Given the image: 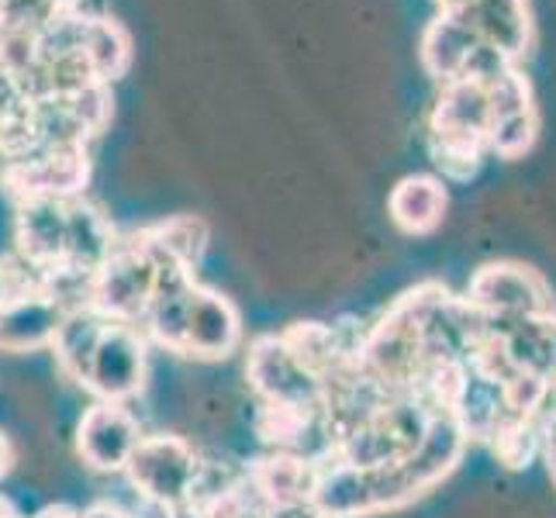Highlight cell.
<instances>
[{
  "label": "cell",
  "mask_w": 556,
  "mask_h": 518,
  "mask_svg": "<svg viewBox=\"0 0 556 518\" xmlns=\"http://www.w3.org/2000/svg\"><path fill=\"white\" fill-rule=\"evenodd\" d=\"M439 283H418L415 291L401 294L383 318L363 329L356 363L380 391L388 394H415L421 374L429 367L421 318Z\"/></svg>",
  "instance_id": "6da1fadb"
},
{
  "label": "cell",
  "mask_w": 556,
  "mask_h": 518,
  "mask_svg": "<svg viewBox=\"0 0 556 518\" xmlns=\"http://www.w3.org/2000/svg\"><path fill=\"white\" fill-rule=\"evenodd\" d=\"M426 491L432 488L421 481L412 456L405 464H388V467L325 464L315 488V505L321 508L325 518H370L380 511L405 508Z\"/></svg>",
  "instance_id": "7a4b0ae2"
},
{
  "label": "cell",
  "mask_w": 556,
  "mask_h": 518,
  "mask_svg": "<svg viewBox=\"0 0 556 518\" xmlns=\"http://www.w3.org/2000/svg\"><path fill=\"white\" fill-rule=\"evenodd\" d=\"M488 90L464 80V76L443 84L429 118V149L435 166L453 180L473 177L477 166H481V152L488 149Z\"/></svg>",
  "instance_id": "3957f363"
},
{
  "label": "cell",
  "mask_w": 556,
  "mask_h": 518,
  "mask_svg": "<svg viewBox=\"0 0 556 518\" xmlns=\"http://www.w3.org/2000/svg\"><path fill=\"white\" fill-rule=\"evenodd\" d=\"M432 412L418 394H394L383 405L363 418L356 429L339 435L329 464L346 467H388L405 464V459L421 446L429 432Z\"/></svg>",
  "instance_id": "277c9868"
},
{
  "label": "cell",
  "mask_w": 556,
  "mask_h": 518,
  "mask_svg": "<svg viewBox=\"0 0 556 518\" xmlns=\"http://www.w3.org/2000/svg\"><path fill=\"white\" fill-rule=\"evenodd\" d=\"M163 263L166 260L152 249L142 228L122 232L111 249V256L90 280V308L111 321L139 325L152 294H156Z\"/></svg>",
  "instance_id": "5b68a950"
},
{
  "label": "cell",
  "mask_w": 556,
  "mask_h": 518,
  "mask_svg": "<svg viewBox=\"0 0 556 518\" xmlns=\"http://www.w3.org/2000/svg\"><path fill=\"white\" fill-rule=\"evenodd\" d=\"M201 459L204 456L190 446L187 439L149 432L139 439V446L131 450L122 473L128 477V484L139 491L146 508L190 511Z\"/></svg>",
  "instance_id": "8992f818"
},
{
  "label": "cell",
  "mask_w": 556,
  "mask_h": 518,
  "mask_svg": "<svg viewBox=\"0 0 556 518\" xmlns=\"http://www.w3.org/2000/svg\"><path fill=\"white\" fill-rule=\"evenodd\" d=\"M245 380L266 408L325 412V383L294 356L280 332L256 336L245 345Z\"/></svg>",
  "instance_id": "52a82bcc"
},
{
  "label": "cell",
  "mask_w": 556,
  "mask_h": 518,
  "mask_svg": "<svg viewBox=\"0 0 556 518\" xmlns=\"http://www.w3.org/2000/svg\"><path fill=\"white\" fill-rule=\"evenodd\" d=\"M149 380V339L139 325L108 321L84 367L80 388L93 394V401H114L131 405Z\"/></svg>",
  "instance_id": "ba28073f"
},
{
  "label": "cell",
  "mask_w": 556,
  "mask_h": 518,
  "mask_svg": "<svg viewBox=\"0 0 556 518\" xmlns=\"http://www.w3.org/2000/svg\"><path fill=\"white\" fill-rule=\"evenodd\" d=\"M90 180V149H38L25 160H14L0 173V187L14 201L52 198L73 201L87 194Z\"/></svg>",
  "instance_id": "9c48e42d"
},
{
  "label": "cell",
  "mask_w": 556,
  "mask_h": 518,
  "mask_svg": "<svg viewBox=\"0 0 556 518\" xmlns=\"http://www.w3.org/2000/svg\"><path fill=\"white\" fill-rule=\"evenodd\" d=\"M467 301L491 318H522L556 312L546 280L522 263H488L467 287Z\"/></svg>",
  "instance_id": "30bf717a"
},
{
  "label": "cell",
  "mask_w": 556,
  "mask_h": 518,
  "mask_svg": "<svg viewBox=\"0 0 556 518\" xmlns=\"http://www.w3.org/2000/svg\"><path fill=\"white\" fill-rule=\"evenodd\" d=\"M142 426L131 405H114V401H93L76 421V453L101 473H122L131 450L139 446Z\"/></svg>",
  "instance_id": "8fae6325"
},
{
  "label": "cell",
  "mask_w": 556,
  "mask_h": 518,
  "mask_svg": "<svg viewBox=\"0 0 556 518\" xmlns=\"http://www.w3.org/2000/svg\"><path fill=\"white\" fill-rule=\"evenodd\" d=\"M66 207L70 201L28 198L14 201V253L38 277L63 270L66 260Z\"/></svg>",
  "instance_id": "7c38bea8"
},
{
  "label": "cell",
  "mask_w": 556,
  "mask_h": 518,
  "mask_svg": "<svg viewBox=\"0 0 556 518\" xmlns=\"http://www.w3.org/2000/svg\"><path fill=\"white\" fill-rule=\"evenodd\" d=\"M242 315L225 294L198 283L187 298V321H184V353L190 359H228L242 345Z\"/></svg>",
  "instance_id": "4fadbf2b"
},
{
  "label": "cell",
  "mask_w": 556,
  "mask_h": 518,
  "mask_svg": "<svg viewBox=\"0 0 556 518\" xmlns=\"http://www.w3.org/2000/svg\"><path fill=\"white\" fill-rule=\"evenodd\" d=\"M66 318V308L49 291L25 287L22 294H14L4 308H0V350L4 353H35L49 350L55 332Z\"/></svg>",
  "instance_id": "5bb4252c"
},
{
  "label": "cell",
  "mask_w": 556,
  "mask_h": 518,
  "mask_svg": "<svg viewBox=\"0 0 556 518\" xmlns=\"http://www.w3.org/2000/svg\"><path fill=\"white\" fill-rule=\"evenodd\" d=\"M488 318V339L508 356L515 370L549 380L556 370V312L522 315V318Z\"/></svg>",
  "instance_id": "9a60e30c"
},
{
  "label": "cell",
  "mask_w": 556,
  "mask_h": 518,
  "mask_svg": "<svg viewBox=\"0 0 556 518\" xmlns=\"http://www.w3.org/2000/svg\"><path fill=\"white\" fill-rule=\"evenodd\" d=\"M118 228L111 225V218L104 215V207H98L93 201L73 198L66 207V260L63 270L70 274H84L93 277L104 266V260L111 256L114 242H118Z\"/></svg>",
  "instance_id": "2e32d148"
},
{
  "label": "cell",
  "mask_w": 556,
  "mask_h": 518,
  "mask_svg": "<svg viewBox=\"0 0 556 518\" xmlns=\"http://www.w3.org/2000/svg\"><path fill=\"white\" fill-rule=\"evenodd\" d=\"M481 42L470 25L467 4L464 8H446L435 22L421 35V66L429 70V76H435L439 84H450L464 73L467 55L473 52V46Z\"/></svg>",
  "instance_id": "e0dca14e"
},
{
  "label": "cell",
  "mask_w": 556,
  "mask_h": 518,
  "mask_svg": "<svg viewBox=\"0 0 556 518\" xmlns=\"http://www.w3.org/2000/svg\"><path fill=\"white\" fill-rule=\"evenodd\" d=\"M446 184L432 173H412L397 180L388 198V215L405 236H429L446 218Z\"/></svg>",
  "instance_id": "ac0fdd59"
},
{
  "label": "cell",
  "mask_w": 556,
  "mask_h": 518,
  "mask_svg": "<svg viewBox=\"0 0 556 518\" xmlns=\"http://www.w3.org/2000/svg\"><path fill=\"white\" fill-rule=\"evenodd\" d=\"M467 14L477 38L502 49L511 60H519L532 42V22L526 0H470Z\"/></svg>",
  "instance_id": "d6986e66"
},
{
  "label": "cell",
  "mask_w": 556,
  "mask_h": 518,
  "mask_svg": "<svg viewBox=\"0 0 556 518\" xmlns=\"http://www.w3.org/2000/svg\"><path fill=\"white\" fill-rule=\"evenodd\" d=\"M80 52L93 73V80L111 87L114 80H122L131 66V35L118 22H111V17L84 11Z\"/></svg>",
  "instance_id": "ffe728a7"
},
{
  "label": "cell",
  "mask_w": 556,
  "mask_h": 518,
  "mask_svg": "<svg viewBox=\"0 0 556 518\" xmlns=\"http://www.w3.org/2000/svg\"><path fill=\"white\" fill-rule=\"evenodd\" d=\"M142 232L166 263H177L184 270H198V263L207 249V225L201 218L177 215V218H166L156 225H146Z\"/></svg>",
  "instance_id": "44dd1931"
},
{
  "label": "cell",
  "mask_w": 556,
  "mask_h": 518,
  "mask_svg": "<svg viewBox=\"0 0 556 518\" xmlns=\"http://www.w3.org/2000/svg\"><path fill=\"white\" fill-rule=\"evenodd\" d=\"M535 131H540V122H535V111H522V114H505V118H494L488 128V149H494L497 156L515 160L526 156L535 142Z\"/></svg>",
  "instance_id": "7402d4cb"
},
{
  "label": "cell",
  "mask_w": 556,
  "mask_h": 518,
  "mask_svg": "<svg viewBox=\"0 0 556 518\" xmlns=\"http://www.w3.org/2000/svg\"><path fill=\"white\" fill-rule=\"evenodd\" d=\"M70 104V111L76 114V122H80L90 139H98L101 131L108 128L111 122V111H114V101H111V87L108 84H90L84 90H76L73 98H63Z\"/></svg>",
  "instance_id": "603a6c76"
},
{
  "label": "cell",
  "mask_w": 556,
  "mask_h": 518,
  "mask_svg": "<svg viewBox=\"0 0 556 518\" xmlns=\"http://www.w3.org/2000/svg\"><path fill=\"white\" fill-rule=\"evenodd\" d=\"M515 70V60L511 55H505L502 49H494V46H488V42H477L473 46V52L467 55V63H464V80H470V84H477V87H494L502 76H508Z\"/></svg>",
  "instance_id": "cb8c5ba5"
},
{
  "label": "cell",
  "mask_w": 556,
  "mask_h": 518,
  "mask_svg": "<svg viewBox=\"0 0 556 518\" xmlns=\"http://www.w3.org/2000/svg\"><path fill=\"white\" fill-rule=\"evenodd\" d=\"M488 104H491V122L494 118H505V114H522V111H535L532 108V90L529 80L511 70L508 76H502L494 87H488Z\"/></svg>",
  "instance_id": "d4e9b609"
},
{
  "label": "cell",
  "mask_w": 556,
  "mask_h": 518,
  "mask_svg": "<svg viewBox=\"0 0 556 518\" xmlns=\"http://www.w3.org/2000/svg\"><path fill=\"white\" fill-rule=\"evenodd\" d=\"M28 108H31V98L22 90V84H17V76L0 66V128H8L11 122L22 118V114H28Z\"/></svg>",
  "instance_id": "484cf974"
},
{
  "label": "cell",
  "mask_w": 556,
  "mask_h": 518,
  "mask_svg": "<svg viewBox=\"0 0 556 518\" xmlns=\"http://www.w3.org/2000/svg\"><path fill=\"white\" fill-rule=\"evenodd\" d=\"M540 456L546 459V470H549V481L556 488V412L543 415V450Z\"/></svg>",
  "instance_id": "4316f807"
},
{
  "label": "cell",
  "mask_w": 556,
  "mask_h": 518,
  "mask_svg": "<svg viewBox=\"0 0 556 518\" xmlns=\"http://www.w3.org/2000/svg\"><path fill=\"white\" fill-rule=\"evenodd\" d=\"M263 518H325V515L315 502H294V505L263 508Z\"/></svg>",
  "instance_id": "83f0119b"
},
{
  "label": "cell",
  "mask_w": 556,
  "mask_h": 518,
  "mask_svg": "<svg viewBox=\"0 0 556 518\" xmlns=\"http://www.w3.org/2000/svg\"><path fill=\"white\" fill-rule=\"evenodd\" d=\"M11 464H14V450L8 443V435H0V477L11 470Z\"/></svg>",
  "instance_id": "f1b7e54d"
},
{
  "label": "cell",
  "mask_w": 556,
  "mask_h": 518,
  "mask_svg": "<svg viewBox=\"0 0 556 518\" xmlns=\"http://www.w3.org/2000/svg\"><path fill=\"white\" fill-rule=\"evenodd\" d=\"M546 412H556V370L546 380Z\"/></svg>",
  "instance_id": "f546056e"
},
{
  "label": "cell",
  "mask_w": 556,
  "mask_h": 518,
  "mask_svg": "<svg viewBox=\"0 0 556 518\" xmlns=\"http://www.w3.org/2000/svg\"><path fill=\"white\" fill-rule=\"evenodd\" d=\"M46 4H52L55 11H73V8H80V0H46Z\"/></svg>",
  "instance_id": "4dcf8cb0"
},
{
  "label": "cell",
  "mask_w": 556,
  "mask_h": 518,
  "mask_svg": "<svg viewBox=\"0 0 556 518\" xmlns=\"http://www.w3.org/2000/svg\"><path fill=\"white\" fill-rule=\"evenodd\" d=\"M439 4H443V11H446V8H464V4H470V0H439Z\"/></svg>",
  "instance_id": "1f68e13d"
},
{
  "label": "cell",
  "mask_w": 556,
  "mask_h": 518,
  "mask_svg": "<svg viewBox=\"0 0 556 518\" xmlns=\"http://www.w3.org/2000/svg\"><path fill=\"white\" fill-rule=\"evenodd\" d=\"M4 166H8V156H4V149H0V173H4Z\"/></svg>",
  "instance_id": "d6a6232c"
},
{
  "label": "cell",
  "mask_w": 556,
  "mask_h": 518,
  "mask_svg": "<svg viewBox=\"0 0 556 518\" xmlns=\"http://www.w3.org/2000/svg\"><path fill=\"white\" fill-rule=\"evenodd\" d=\"M11 4V0H0V14H4V8Z\"/></svg>",
  "instance_id": "836d02e7"
},
{
  "label": "cell",
  "mask_w": 556,
  "mask_h": 518,
  "mask_svg": "<svg viewBox=\"0 0 556 518\" xmlns=\"http://www.w3.org/2000/svg\"><path fill=\"white\" fill-rule=\"evenodd\" d=\"M0 31H4V28H0Z\"/></svg>",
  "instance_id": "e575fe53"
}]
</instances>
